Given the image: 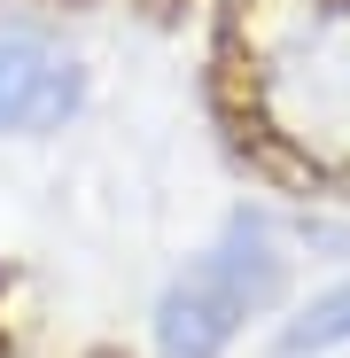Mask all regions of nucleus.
<instances>
[{"label": "nucleus", "instance_id": "2", "mask_svg": "<svg viewBox=\"0 0 350 358\" xmlns=\"http://www.w3.org/2000/svg\"><path fill=\"white\" fill-rule=\"evenodd\" d=\"M304 242L280 203H233L210 242L163 273L148 304V350L156 358H233L249 327H272L296 304Z\"/></svg>", "mask_w": 350, "mask_h": 358}, {"label": "nucleus", "instance_id": "1", "mask_svg": "<svg viewBox=\"0 0 350 358\" xmlns=\"http://www.w3.org/2000/svg\"><path fill=\"white\" fill-rule=\"evenodd\" d=\"M218 94L280 187L350 195V0H226Z\"/></svg>", "mask_w": 350, "mask_h": 358}, {"label": "nucleus", "instance_id": "3", "mask_svg": "<svg viewBox=\"0 0 350 358\" xmlns=\"http://www.w3.org/2000/svg\"><path fill=\"white\" fill-rule=\"evenodd\" d=\"M94 101L86 55L31 16H0V141H54Z\"/></svg>", "mask_w": 350, "mask_h": 358}, {"label": "nucleus", "instance_id": "4", "mask_svg": "<svg viewBox=\"0 0 350 358\" xmlns=\"http://www.w3.org/2000/svg\"><path fill=\"white\" fill-rule=\"evenodd\" d=\"M335 350H350V265L272 320V358H335Z\"/></svg>", "mask_w": 350, "mask_h": 358}]
</instances>
